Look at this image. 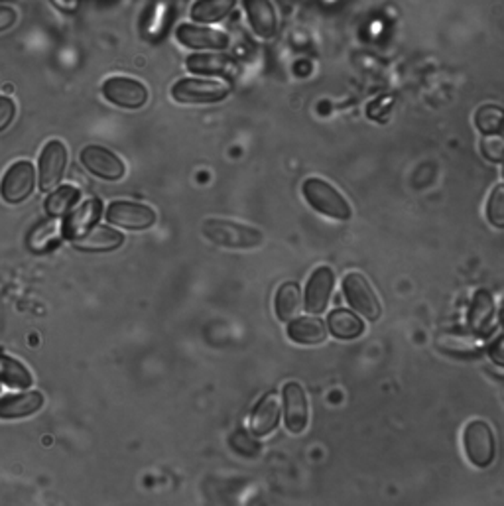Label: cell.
<instances>
[{
  "instance_id": "obj_23",
  "label": "cell",
  "mask_w": 504,
  "mask_h": 506,
  "mask_svg": "<svg viewBox=\"0 0 504 506\" xmlns=\"http://www.w3.org/2000/svg\"><path fill=\"white\" fill-rule=\"evenodd\" d=\"M327 327L331 331V336L343 341L357 339L365 333V323L349 310L331 311L327 316Z\"/></svg>"
},
{
  "instance_id": "obj_12",
  "label": "cell",
  "mask_w": 504,
  "mask_h": 506,
  "mask_svg": "<svg viewBox=\"0 0 504 506\" xmlns=\"http://www.w3.org/2000/svg\"><path fill=\"white\" fill-rule=\"evenodd\" d=\"M335 288V272L329 266H319L314 275H311L308 288H306V310L311 316H319L327 310V303L331 293Z\"/></svg>"
},
{
  "instance_id": "obj_33",
  "label": "cell",
  "mask_w": 504,
  "mask_h": 506,
  "mask_svg": "<svg viewBox=\"0 0 504 506\" xmlns=\"http://www.w3.org/2000/svg\"><path fill=\"white\" fill-rule=\"evenodd\" d=\"M502 150H504V140L499 135H485V140H482V154H485L489 160L492 161H500L502 160Z\"/></svg>"
},
{
  "instance_id": "obj_5",
  "label": "cell",
  "mask_w": 504,
  "mask_h": 506,
  "mask_svg": "<svg viewBox=\"0 0 504 506\" xmlns=\"http://www.w3.org/2000/svg\"><path fill=\"white\" fill-rule=\"evenodd\" d=\"M103 95L109 103L126 110L143 109L148 103L150 97L148 87L143 83V81L125 75L109 77L103 83Z\"/></svg>"
},
{
  "instance_id": "obj_8",
  "label": "cell",
  "mask_w": 504,
  "mask_h": 506,
  "mask_svg": "<svg viewBox=\"0 0 504 506\" xmlns=\"http://www.w3.org/2000/svg\"><path fill=\"white\" fill-rule=\"evenodd\" d=\"M107 221L123 229L144 231L156 222V211L135 201H113L107 209Z\"/></svg>"
},
{
  "instance_id": "obj_1",
  "label": "cell",
  "mask_w": 504,
  "mask_h": 506,
  "mask_svg": "<svg viewBox=\"0 0 504 506\" xmlns=\"http://www.w3.org/2000/svg\"><path fill=\"white\" fill-rule=\"evenodd\" d=\"M233 85L223 79L186 77L171 87V97L184 105H211L230 95Z\"/></svg>"
},
{
  "instance_id": "obj_16",
  "label": "cell",
  "mask_w": 504,
  "mask_h": 506,
  "mask_svg": "<svg viewBox=\"0 0 504 506\" xmlns=\"http://www.w3.org/2000/svg\"><path fill=\"white\" fill-rule=\"evenodd\" d=\"M250 28L262 39L274 38L278 32V14L272 0H243Z\"/></svg>"
},
{
  "instance_id": "obj_24",
  "label": "cell",
  "mask_w": 504,
  "mask_h": 506,
  "mask_svg": "<svg viewBox=\"0 0 504 506\" xmlns=\"http://www.w3.org/2000/svg\"><path fill=\"white\" fill-rule=\"evenodd\" d=\"M438 347L453 357H477L481 353V341L473 333H441Z\"/></svg>"
},
{
  "instance_id": "obj_22",
  "label": "cell",
  "mask_w": 504,
  "mask_h": 506,
  "mask_svg": "<svg viewBox=\"0 0 504 506\" xmlns=\"http://www.w3.org/2000/svg\"><path fill=\"white\" fill-rule=\"evenodd\" d=\"M171 16H174V6L169 0H154L143 20V34L148 39L162 38L171 24Z\"/></svg>"
},
{
  "instance_id": "obj_10",
  "label": "cell",
  "mask_w": 504,
  "mask_h": 506,
  "mask_svg": "<svg viewBox=\"0 0 504 506\" xmlns=\"http://www.w3.org/2000/svg\"><path fill=\"white\" fill-rule=\"evenodd\" d=\"M176 38L181 46L189 49H213L221 52L229 46V36L221 30L209 28L207 24H179L176 28Z\"/></svg>"
},
{
  "instance_id": "obj_14",
  "label": "cell",
  "mask_w": 504,
  "mask_h": 506,
  "mask_svg": "<svg viewBox=\"0 0 504 506\" xmlns=\"http://www.w3.org/2000/svg\"><path fill=\"white\" fill-rule=\"evenodd\" d=\"M284 416H286V428L291 433H301L308 426L309 408H308V397L306 390L300 387L298 382L284 384Z\"/></svg>"
},
{
  "instance_id": "obj_21",
  "label": "cell",
  "mask_w": 504,
  "mask_h": 506,
  "mask_svg": "<svg viewBox=\"0 0 504 506\" xmlns=\"http://www.w3.org/2000/svg\"><path fill=\"white\" fill-rule=\"evenodd\" d=\"M492 319H495V301H492V296L485 290H479L473 298L471 310H469V329L475 336H482L487 333L492 326Z\"/></svg>"
},
{
  "instance_id": "obj_37",
  "label": "cell",
  "mask_w": 504,
  "mask_h": 506,
  "mask_svg": "<svg viewBox=\"0 0 504 506\" xmlns=\"http://www.w3.org/2000/svg\"><path fill=\"white\" fill-rule=\"evenodd\" d=\"M4 91H6V93H13L14 87L13 85H4Z\"/></svg>"
},
{
  "instance_id": "obj_26",
  "label": "cell",
  "mask_w": 504,
  "mask_h": 506,
  "mask_svg": "<svg viewBox=\"0 0 504 506\" xmlns=\"http://www.w3.org/2000/svg\"><path fill=\"white\" fill-rule=\"evenodd\" d=\"M237 6V0H197L191 6V20L197 24H217L225 20Z\"/></svg>"
},
{
  "instance_id": "obj_34",
  "label": "cell",
  "mask_w": 504,
  "mask_h": 506,
  "mask_svg": "<svg viewBox=\"0 0 504 506\" xmlns=\"http://www.w3.org/2000/svg\"><path fill=\"white\" fill-rule=\"evenodd\" d=\"M16 117V105L14 100L10 97L0 95V133L6 130L10 125H13V120Z\"/></svg>"
},
{
  "instance_id": "obj_4",
  "label": "cell",
  "mask_w": 504,
  "mask_h": 506,
  "mask_svg": "<svg viewBox=\"0 0 504 506\" xmlns=\"http://www.w3.org/2000/svg\"><path fill=\"white\" fill-rule=\"evenodd\" d=\"M463 448H465L467 459L475 467L485 469L495 461L497 441L492 428L485 420H473L463 430Z\"/></svg>"
},
{
  "instance_id": "obj_32",
  "label": "cell",
  "mask_w": 504,
  "mask_h": 506,
  "mask_svg": "<svg viewBox=\"0 0 504 506\" xmlns=\"http://www.w3.org/2000/svg\"><path fill=\"white\" fill-rule=\"evenodd\" d=\"M230 448H233L239 455H243V458H256L260 451V445L252 440L247 432L233 433V438H230Z\"/></svg>"
},
{
  "instance_id": "obj_2",
  "label": "cell",
  "mask_w": 504,
  "mask_h": 506,
  "mask_svg": "<svg viewBox=\"0 0 504 506\" xmlns=\"http://www.w3.org/2000/svg\"><path fill=\"white\" fill-rule=\"evenodd\" d=\"M201 231L211 242L225 249H255L262 242V232L258 229L227 219H207Z\"/></svg>"
},
{
  "instance_id": "obj_11",
  "label": "cell",
  "mask_w": 504,
  "mask_h": 506,
  "mask_svg": "<svg viewBox=\"0 0 504 506\" xmlns=\"http://www.w3.org/2000/svg\"><path fill=\"white\" fill-rule=\"evenodd\" d=\"M82 164L91 174L107 181H117L125 176V161L115 152L97 144L85 146L82 150Z\"/></svg>"
},
{
  "instance_id": "obj_28",
  "label": "cell",
  "mask_w": 504,
  "mask_h": 506,
  "mask_svg": "<svg viewBox=\"0 0 504 506\" xmlns=\"http://www.w3.org/2000/svg\"><path fill=\"white\" fill-rule=\"evenodd\" d=\"M59 237H62V225H59V221L54 217L49 221L39 222V225L30 232L28 237V249L32 252H48L49 249H54Z\"/></svg>"
},
{
  "instance_id": "obj_29",
  "label": "cell",
  "mask_w": 504,
  "mask_h": 506,
  "mask_svg": "<svg viewBox=\"0 0 504 506\" xmlns=\"http://www.w3.org/2000/svg\"><path fill=\"white\" fill-rule=\"evenodd\" d=\"M77 201H79V189L74 186H62L46 199V214L56 219L64 217L74 209Z\"/></svg>"
},
{
  "instance_id": "obj_27",
  "label": "cell",
  "mask_w": 504,
  "mask_h": 506,
  "mask_svg": "<svg viewBox=\"0 0 504 506\" xmlns=\"http://www.w3.org/2000/svg\"><path fill=\"white\" fill-rule=\"evenodd\" d=\"M0 382H4L10 388L26 390L32 387L34 379L22 362L8 355H0Z\"/></svg>"
},
{
  "instance_id": "obj_35",
  "label": "cell",
  "mask_w": 504,
  "mask_h": 506,
  "mask_svg": "<svg viewBox=\"0 0 504 506\" xmlns=\"http://www.w3.org/2000/svg\"><path fill=\"white\" fill-rule=\"evenodd\" d=\"M18 22V10L10 4H0V32L13 28Z\"/></svg>"
},
{
  "instance_id": "obj_31",
  "label": "cell",
  "mask_w": 504,
  "mask_h": 506,
  "mask_svg": "<svg viewBox=\"0 0 504 506\" xmlns=\"http://www.w3.org/2000/svg\"><path fill=\"white\" fill-rule=\"evenodd\" d=\"M487 217L495 227L499 229L504 227V188L502 186H497L489 197Z\"/></svg>"
},
{
  "instance_id": "obj_36",
  "label": "cell",
  "mask_w": 504,
  "mask_h": 506,
  "mask_svg": "<svg viewBox=\"0 0 504 506\" xmlns=\"http://www.w3.org/2000/svg\"><path fill=\"white\" fill-rule=\"evenodd\" d=\"M489 355H491L492 361L499 364V367H502V364H504V359H502V336H499L495 339V343H492V345H489Z\"/></svg>"
},
{
  "instance_id": "obj_15",
  "label": "cell",
  "mask_w": 504,
  "mask_h": 506,
  "mask_svg": "<svg viewBox=\"0 0 504 506\" xmlns=\"http://www.w3.org/2000/svg\"><path fill=\"white\" fill-rule=\"evenodd\" d=\"M186 65L191 74L197 75H223L233 77L239 74V64L235 57L223 52L213 54H194L186 59Z\"/></svg>"
},
{
  "instance_id": "obj_19",
  "label": "cell",
  "mask_w": 504,
  "mask_h": 506,
  "mask_svg": "<svg viewBox=\"0 0 504 506\" xmlns=\"http://www.w3.org/2000/svg\"><path fill=\"white\" fill-rule=\"evenodd\" d=\"M99 217H100V204H99V201L97 199L83 201L82 205L75 207L72 214L67 215L64 227H62L64 235L67 239H72V240L79 239L85 231H89L91 227L95 225Z\"/></svg>"
},
{
  "instance_id": "obj_3",
  "label": "cell",
  "mask_w": 504,
  "mask_h": 506,
  "mask_svg": "<svg viewBox=\"0 0 504 506\" xmlns=\"http://www.w3.org/2000/svg\"><path fill=\"white\" fill-rule=\"evenodd\" d=\"M304 196L308 204L319 211L321 215L337 219V221H349L351 219V205L347 199L343 197L339 191L329 186L327 181L319 178H309L304 181Z\"/></svg>"
},
{
  "instance_id": "obj_9",
  "label": "cell",
  "mask_w": 504,
  "mask_h": 506,
  "mask_svg": "<svg viewBox=\"0 0 504 506\" xmlns=\"http://www.w3.org/2000/svg\"><path fill=\"white\" fill-rule=\"evenodd\" d=\"M67 168V148L62 140H49L39 154V189L52 191Z\"/></svg>"
},
{
  "instance_id": "obj_30",
  "label": "cell",
  "mask_w": 504,
  "mask_h": 506,
  "mask_svg": "<svg viewBox=\"0 0 504 506\" xmlns=\"http://www.w3.org/2000/svg\"><path fill=\"white\" fill-rule=\"evenodd\" d=\"M475 125L482 135H499L502 130V109L499 105H482L475 115Z\"/></svg>"
},
{
  "instance_id": "obj_7",
  "label": "cell",
  "mask_w": 504,
  "mask_h": 506,
  "mask_svg": "<svg viewBox=\"0 0 504 506\" xmlns=\"http://www.w3.org/2000/svg\"><path fill=\"white\" fill-rule=\"evenodd\" d=\"M36 186V170L30 161L22 160L6 170L0 184V196L8 205H18L32 196Z\"/></svg>"
},
{
  "instance_id": "obj_20",
  "label": "cell",
  "mask_w": 504,
  "mask_h": 506,
  "mask_svg": "<svg viewBox=\"0 0 504 506\" xmlns=\"http://www.w3.org/2000/svg\"><path fill=\"white\" fill-rule=\"evenodd\" d=\"M288 337L298 343V345H317V343H324L327 337L326 323L317 316L296 318L290 321Z\"/></svg>"
},
{
  "instance_id": "obj_13",
  "label": "cell",
  "mask_w": 504,
  "mask_h": 506,
  "mask_svg": "<svg viewBox=\"0 0 504 506\" xmlns=\"http://www.w3.org/2000/svg\"><path fill=\"white\" fill-rule=\"evenodd\" d=\"M280 414H282L280 394L274 390L266 392L265 397L258 400L255 410H252L250 414L248 428L252 435H256V438H265V435L274 432L280 422Z\"/></svg>"
},
{
  "instance_id": "obj_17",
  "label": "cell",
  "mask_w": 504,
  "mask_h": 506,
  "mask_svg": "<svg viewBox=\"0 0 504 506\" xmlns=\"http://www.w3.org/2000/svg\"><path fill=\"white\" fill-rule=\"evenodd\" d=\"M123 232L107 225H93L82 237L74 240V247L85 252H109L123 247Z\"/></svg>"
},
{
  "instance_id": "obj_18",
  "label": "cell",
  "mask_w": 504,
  "mask_h": 506,
  "mask_svg": "<svg viewBox=\"0 0 504 506\" xmlns=\"http://www.w3.org/2000/svg\"><path fill=\"white\" fill-rule=\"evenodd\" d=\"M44 406V394L38 390H30L16 397L0 398V418L4 420H18L32 416L39 408Z\"/></svg>"
},
{
  "instance_id": "obj_6",
  "label": "cell",
  "mask_w": 504,
  "mask_h": 506,
  "mask_svg": "<svg viewBox=\"0 0 504 506\" xmlns=\"http://www.w3.org/2000/svg\"><path fill=\"white\" fill-rule=\"evenodd\" d=\"M343 293L347 301L355 308L361 316H365L369 321H378L382 316V306L377 298L375 290L370 288L369 280L361 272H349L343 278Z\"/></svg>"
},
{
  "instance_id": "obj_25",
  "label": "cell",
  "mask_w": 504,
  "mask_h": 506,
  "mask_svg": "<svg viewBox=\"0 0 504 506\" xmlns=\"http://www.w3.org/2000/svg\"><path fill=\"white\" fill-rule=\"evenodd\" d=\"M304 308V298L298 282H284L276 293V316L280 321H291Z\"/></svg>"
}]
</instances>
